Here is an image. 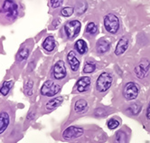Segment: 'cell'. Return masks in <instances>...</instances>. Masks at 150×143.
<instances>
[{"label":"cell","instance_id":"cell-9","mask_svg":"<svg viewBox=\"0 0 150 143\" xmlns=\"http://www.w3.org/2000/svg\"><path fill=\"white\" fill-rule=\"evenodd\" d=\"M84 133V129L81 127L70 126L64 129L62 132V138L65 140H73L80 138Z\"/></svg>","mask_w":150,"mask_h":143},{"label":"cell","instance_id":"cell-15","mask_svg":"<svg viewBox=\"0 0 150 143\" xmlns=\"http://www.w3.org/2000/svg\"><path fill=\"white\" fill-rule=\"evenodd\" d=\"M55 46H56L55 39L52 36H48L42 43V47L46 53H52L55 49Z\"/></svg>","mask_w":150,"mask_h":143},{"label":"cell","instance_id":"cell-29","mask_svg":"<svg viewBox=\"0 0 150 143\" xmlns=\"http://www.w3.org/2000/svg\"><path fill=\"white\" fill-rule=\"evenodd\" d=\"M63 3V0H50V5L52 8H58Z\"/></svg>","mask_w":150,"mask_h":143},{"label":"cell","instance_id":"cell-6","mask_svg":"<svg viewBox=\"0 0 150 143\" xmlns=\"http://www.w3.org/2000/svg\"><path fill=\"white\" fill-rule=\"evenodd\" d=\"M81 22L78 20H72L70 21L64 26V32H65V35L69 39H73L76 37L79 33L81 31Z\"/></svg>","mask_w":150,"mask_h":143},{"label":"cell","instance_id":"cell-24","mask_svg":"<svg viewBox=\"0 0 150 143\" xmlns=\"http://www.w3.org/2000/svg\"><path fill=\"white\" fill-rule=\"evenodd\" d=\"M142 109L141 104L139 103H132L129 107L127 108V111L129 112L132 115H137L139 112H140Z\"/></svg>","mask_w":150,"mask_h":143},{"label":"cell","instance_id":"cell-4","mask_svg":"<svg viewBox=\"0 0 150 143\" xmlns=\"http://www.w3.org/2000/svg\"><path fill=\"white\" fill-rule=\"evenodd\" d=\"M51 75L54 80L60 81L64 79L67 76V70L65 66V63L62 60H58L52 68Z\"/></svg>","mask_w":150,"mask_h":143},{"label":"cell","instance_id":"cell-10","mask_svg":"<svg viewBox=\"0 0 150 143\" xmlns=\"http://www.w3.org/2000/svg\"><path fill=\"white\" fill-rule=\"evenodd\" d=\"M30 53H31V46H29L27 43H23V45L20 46L16 53V63L18 64L25 63L30 55Z\"/></svg>","mask_w":150,"mask_h":143},{"label":"cell","instance_id":"cell-3","mask_svg":"<svg viewBox=\"0 0 150 143\" xmlns=\"http://www.w3.org/2000/svg\"><path fill=\"white\" fill-rule=\"evenodd\" d=\"M61 92V85L52 80H47L41 87L40 93L44 97H53Z\"/></svg>","mask_w":150,"mask_h":143},{"label":"cell","instance_id":"cell-1","mask_svg":"<svg viewBox=\"0 0 150 143\" xmlns=\"http://www.w3.org/2000/svg\"><path fill=\"white\" fill-rule=\"evenodd\" d=\"M21 6L18 0H0V25L9 26L20 16Z\"/></svg>","mask_w":150,"mask_h":143},{"label":"cell","instance_id":"cell-20","mask_svg":"<svg viewBox=\"0 0 150 143\" xmlns=\"http://www.w3.org/2000/svg\"><path fill=\"white\" fill-rule=\"evenodd\" d=\"M74 47L80 54H85L88 51L87 43L85 42L84 40H82V39H80V40H78L76 43H75Z\"/></svg>","mask_w":150,"mask_h":143},{"label":"cell","instance_id":"cell-32","mask_svg":"<svg viewBox=\"0 0 150 143\" xmlns=\"http://www.w3.org/2000/svg\"><path fill=\"white\" fill-rule=\"evenodd\" d=\"M146 119L150 122V102H149V104H148V106H147V109H146Z\"/></svg>","mask_w":150,"mask_h":143},{"label":"cell","instance_id":"cell-8","mask_svg":"<svg viewBox=\"0 0 150 143\" xmlns=\"http://www.w3.org/2000/svg\"><path fill=\"white\" fill-rule=\"evenodd\" d=\"M149 68H150V61L147 58H143L136 65L134 72L138 79H144L148 73Z\"/></svg>","mask_w":150,"mask_h":143},{"label":"cell","instance_id":"cell-17","mask_svg":"<svg viewBox=\"0 0 150 143\" xmlns=\"http://www.w3.org/2000/svg\"><path fill=\"white\" fill-rule=\"evenodd\" d=\"M127 47H128V39L123 36L119 42H117V45L115 49V54L117 56L121 55V54H123L127 51Z\"/></svg>","mask_w":150,"mask_h":143},{"label":"cell","instance_id":"cell-19","mask_svg":"<svg viewBox=\"0 0 150 143\" xmlns=\"http://www.w3.org/2000/svg\"><path fill=\"white\" fill-rule=\"evenodd\" d=\"M14 87V81L13 80H8L4 82L1 85H0V95L3 97H6L11 90Z\"/></svg>","mask_w":150,"mask_h":143},{"label":"cell","instance_id":"cell-14","mask_svg":"<svg viewBox=\"0 0 150 143\" xmlns=\"http://www.w3.org/2000/svg\"><path fill=\"white\" fill-rule=\"evenodd\" d=\"M110 41L108 38H100L96 43V49L100 54L106 53L110 48Z\"/></svg>","mask_w":150,"mask_h":143},{"label":"cell","instance_id":"cell-27","mask_svg":"<svg viewBox=\"0 0 150 143\" xmlns=\"http://www.w3.org/2000/svg\"><path fill=\"white\" fill-rule=\"evenodd\" d=\"M74 12V9L73 7H70V6H66V7H63L61 10V15L64 17H69L71 16Z\"/></svg>","mask_w":150,"mask_h":143},{"label":"cell","instance_id":"cell-11","mask_svg":"<svg viewBox=\"0 0 150 143\" xmlns=\"http://www.w3.org/2000/svg\"><path fill=\"white\" fill-rule=\"evenodd\" d=\"M12 122V115L8 111L0 112V135L4 134Z\"/></svg>","mask_w":150,"mask_h":143},{"label":"cell","instance_id":"cell-26","mask_svg":"<svg viewBox=\"0 0 150 143\" xmlns=\"http://www.w3.org/2000/svg\"><path fill=\"white\" fill-rule=\"evenodd\" d=\"M120 122L119 120H117L115 118H111L108 120V122H107V126H108V128L110 129H117V127L120 126Z\"/></svg>","mask_w":150,"mask_h":143},{"label":"cell","instance_id":"cell-31","mask_svg":"<svg viewBox=\"0 0 150 143\" xmlns=\"http://www.w3.org/2000/svg\"><path fill=\"white\" fill-rule=\"evenodd\" d=\"M35 112H30L28 113L27 117H26L27 120H34V118H35Z\"/></svg>","mask_w":150,"mask_h":143},{"label":"cell","instance_id":"cell-22","mask_svg":"<svg viewBox=\"0 0 150 143\" xmlns=\"http://www.w3.org/2000/svg\"><path fill=\"white\" fill-rule=\"evenodd\" d=\"M96 69V64L92 61H86L83 66V73H91Z\"/></svg>","mask_w":150,"mask_h":143},{"label":"cell","instance_id":"cell-25","mask_svg":"<svg viewBox=\"0 0 150 143\" xmlns=\"http://www.w3.org/2000/svg\"><path fill=\"white\" fill-rule=\"evenodd\" d=\"M97 32H98L97 25H96L95 23H93V22H90L86 26V33L89 35L93 36L95 34H97Z\"/></svg>","mask_w":150,"mask_h":143},{"label":"cell","instance_id":"cell-7","mask_svg":"<svg viewBox=\"0 0 150 143\" xmlns=\"http://www.w3.org/2000/svg\"><path fill=\"white\" fill-rule=\"evenodd\" d=\"M139 93V88L134 82L127 83L123 89V96L127 101H133Z\"/></svg>","mask_w":150,"mask_h":143},{"label":"cell","instance_id":"cell-12","mask_svg":"<svg viewBox=\"0 0 150 143\" xmlns=\"http://www.w3.org/2000/svg\"><path fill=\"white\" fill-rule=\"evenodd\" d=\"M67 62L72 72H77L80 68L81 62L77 57L76 53L74 51H70L67 54Z\"/></svg>","mask_w":150,"mask_h":143},{"label":"cell","instance_id":"cell-13","mask_svg":"<svg viewBox=\"0 0 150 143\" xmlns=\"http://www.w3.org/2000/svg\"><path fill=\"white\" fill-rule=\"evenodd\" d=\"M91 80L88 76H83L77 81L76 83V89L79 92H87L91 87Z\"/></svg>","mask_w":150,"mask_h":143},{"label":"cell","instance_id":"cell-2","mask_svg":"<svg viewBox=\"0 0 150 143\" xmlns=\"http://www.w3.org/2000/svg\"><path fill=\"white\" fill-rule=\"evenodd\" d=\"M112 83H113L112 74L110 73L104 72L100 73V75L97 78V81H96V90L100 93L106 92L111 87Z\"/></svg>","mask_w":150,"mask_h":143},{"label":"cell","instance_id":"cell-23","mask_svg":"<svg viewBox=\"0 0 150 143\" xmlns=\"http://www.w3.org/2000/svg\"><path fill=\"white\" fill-rule=\"evenodd\" d=\"M34 92V81L33 80H28L25 84V93L27 96H32Z\"/></svg>","mask_w":150,"mask_h":143},{"label":"cell","instance_id":"cell-18","mask_svg":"<svg viewBox=\"0 0 150 143\" xmlns=\"http://www.w3.org/2000/svg\"><path fill=\"white\" fill-rule=\"evenodd\" d=\"M89 109V104L86 100L84 99H80V100L76 101L74 103V112L78 114L85 113Z\"/></svg>","mask_w":150,"mask_h":143},{"label":"cell","instance_id":"cell-5","mask_svg":"<svg viewBox=\"0 0 150 143\" xmlns=\"http://www.w3.org/2000/svg\"><path fill=\"white\" fill-rule=\"evenodd\" d=\"M104 26L110 34H116L120 29V20L115 15L108 14L104 17Z\"/></svg>","mask_w":150,"mask_h":143},{"label":"cell","instance_id":"cell-28","mask_svg":"<svg viewBox=\"0 0 150 143\" xmlns=\"http://www.w3.org/2000/svg\"><path fill=\"white\" fill-rule=\"evenodd\" d=\"M107 114H108V112H107V111L104 108H98L94 112V116L96 117H104Z\"/></svg>","mask_w":150,"mask_h":143},{"label":"cell","instance_id":"cell-16","mask_svg":"<svg viewBox=\"0 0 150 143\" xmlns=\"http://www.w3.org/2000/svg\"><path fill=\"white\" fill-rule=\"evenodd\" d=\"M62 102H63V98L62 96L52 98L45 103V110L48 112H52L53 110L57 109L59 106H61Z\"/></svg>","mask_w":150,"mask_h":143},{"label":"cell","instance_id":"cell-21","mask_svg":"<svg viewBox=\"0 0 150 143\" xmlns=\"http://www.w3.org/2000/svg\"><path fill=\"white\" fill-rule=\"evenodd\" d=\"M127 134L124 130H119L115 134L114 143H127Z\"/></svg>","mask_w":150,"mask_h":143},{"label":"cell","instance_id":"cell-30","mask_svg":"<svg viewBox=\"0 0 150 143\" xmlns=\"http://www.w3.org/2000/svg\"><path fill=\"white\" fill-rule=\"evenodd\" d=\"M86 4H84V3H81V5H79L77 6V12L78 14H82L83 12H85V10H86Z\"/></svg>","mask_w":150,"mask_h":143}]
</instances>
